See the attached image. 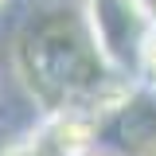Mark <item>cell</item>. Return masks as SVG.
Segmentation results:
<instances>
[{
	"mask_svg": "<svg viewBox=\"0 0 156 156\" xmlns=\"http://www.w3.org/2000/svg\"><path fill=\"white\" fill-rule=\"evenodd\" d=\"M140 66H144L148 82L156 86V23L144 31V39H140Z\"/></svg>",
	"mask_w": 156,
	"mask_h": 156,
	"instance_id": "6da1fadb",
	"label": "cell"
},
{
	"mask_svg": "<svg viewBox=\"0 0 156 156\" xmlns=\"http://www.w3.org/2000/svg\"><path fill=\"white\" fill-rule=\"evenodd\" d=\"M82 156H109V152H98V148H90V152H82Z\"/></svg>",
	"mask_w": 156,
	"mask_h": 156,
	"instance_id": "7a4b0ae2",
	"label": "cell"
},
{
	"mask_svg": "<svg viewBox=\"0 0 156 156\" xmlns=\"http://www.w3.org/2000/svg\"><path fill=\"white\" fill-rule=\"evenodd\" d=\"M4 4H8V0H0V8H4Z\"/></svg>",
	"mask_w": 156,
	"mask_h": 156,
	"instance_id": "3957f363",
	"label": "cell"
}]
</instances>
